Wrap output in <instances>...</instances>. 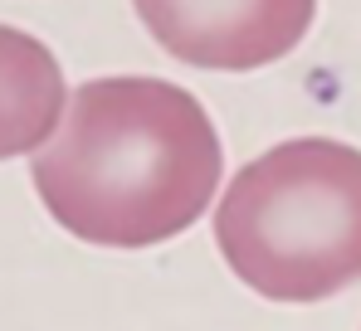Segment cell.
Masks as SVG:
<instances>
[{
	"label": "cell",
	"mask_w": 361,
	"mask_h": 331,
	"mask_svg": "<svg viewBox=\"0 0 361 331\" xmlns=\"http://www.w3.org/2000/svg\"><path fill=\"white\" fill-rule=\"evenodd\" d=\"M220 170L210 112L147 73L78 83L59 132L30 161L54 224L98 249H152L185 234L215 200Z\"/></svg>",
	"instance_id": "obj_1"
},
{
	"label": "cell",
	"mask_w": 361,
	"mask_h": 331,
	"mask_svg": "<svg viewBox=\"0 0 361 331\" xmlns=\"http://www.w3.org/2000/svg\"><path fill=\"white\" fill-rule=\"evenodd\" d=\"M220 258L269 302H322L361 282V151L332 137L269 146L215 205Z\"/></svg>",
	"instance_id": "obj_2"
},
{
	"label": "cell",
	"mask_w": 361,
	"mask_h": 331,
	"mask_svg": "<svg viewBox=\"0 0 361 331\" xmlns=\"http://www.w3.org/2000/svg\"><path fill=\"white\" fill-rule=\"evenodd\" d=\"M147 35L195 68H264L302 44L317 0H132Z\"/></svg>",
	"instance_id": "obj_3"
},
{
	"label": "cell",
	"mask_w": 361,
	"mask_h": 331,
	"mask_svg": "<svg viewBox=\"0 0 361 331\" xmlns=\"http://www.w3.org/2000/svg\"><path fill=\"white\" fill-rule=\"evenodd\" d=\"M63 112L68 88L54 49L15 25H0V161L49 146Z\"/></svg>",
	"instance_id": "obj_4"
}]
</instances>
